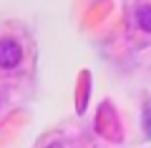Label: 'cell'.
<instances>
[{"label": "cell", "mask_w": 151, "mask_h": 148, "mask_svg": "<svg viewBox=\"0 0 151 148\" xmlns=\"http://www.w3.org/2000/svg\"><path fill=\"white\" fill-rule=\"evenodd\" d=\"M20 58H23L20 45H18L13 38H3V40H0V68H5V70L15 68V65L20 63Z\"/></svg>", "instance_id": "obj_1"}, {"label": "cell", "mask_w": 151, "mask_h": 148, "mask_svg": "<svg viewBox=\"0 0 151 148\" xmlns=\"http://www.w3.org/2000/svg\"><path fill=\"white\" fill-rule=\"evenodd\" d=\"M48 148H60V146H48Z\"/></svg>", "instance_id": "obj_4"}, {"label": "cell", "mask_w": 151, "mask_h": 148, "mask_svg": "<svg viewBox=\"0 0 151 148\" xmlns=\"http://www.w3.org/2000/svg\"><path fill=\"white\" fill-rule=\"evenodd\" d=\"M136 23L144 33H151V5H141L136 10Z\"/></svg>", "instance_id": "obj_2"}, {"label": "cell", "mask_w": 151, "mask_h": 148, "mask_svg": "<svg viewBox=\"0 0 151 148\" xmlns=\"http://www.w3.org/2000/svg\"><path fill=\"white\" fill-rule=\"evenodd\" d=\"M144 126H146V133L151 136V106L144 111Z\"/></svg>", "instance_id": "obj_3"}]
</instances>
